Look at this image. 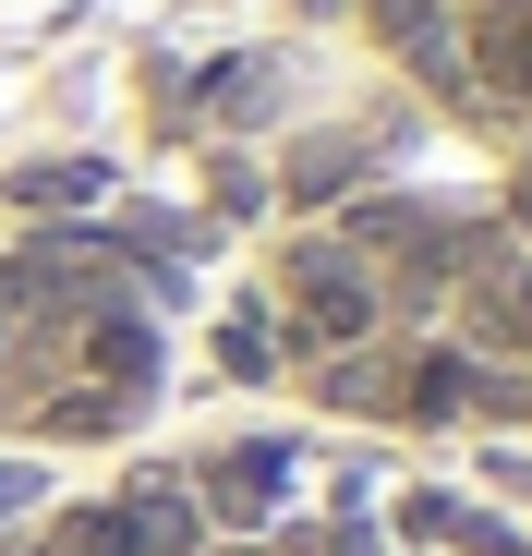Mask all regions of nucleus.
I'll return each instance as SVG.
<instances>
[{"label":"nucleus","instance_id":"1","mask_svg":"<svg viewBox=\"0 0 532 556\" xmlns=\"http://www.w3.org/2000/svg\"><path fill=\"white\" fill-rule=\"evenodd\" d=\"M157 339L110 266H0V412L49 435H110L145 412Z\"/></svg>","mask_w":532,"mask_h":556}]
</instances>
